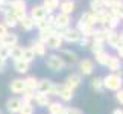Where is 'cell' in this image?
<instances>
[{"mask_svg": "<svg viewBox=\"0 0 123 114\" xmlns=\"http://www.w3.org/2000/svg\"><path fill=\"white\" fill-rule=\"evenodd\" d=\"M62 84H55L53 81L50 79H38V87H37V91L40 93H46L49 96H58L59 88Z\"/></svg>", "mask_w": 123, "mask_h": 114, "instance_id": "cell-1", "label": "cell"}, {"mask_svg": "<svg viewBox=\"0 0 123 114\" xmlns=\"http://www.w3.org/2000/svg\"><path fill=\"white\" fill-rule=\"evenodd\" d=\"M103 88L110 90V91H119L123 88V78L119 73H110L103 78Z\"/></svg>", "mask_w": 123, "mask_h": 114, "instance_id": "cell-2", "label": "cell"}, {"mask_svg": "<svg viewBox=\"0 0 123 114\" xmlns=\"http://www.w3.org/2000/svg\"><path fill=\"white\" fill-rule=\"evenodd\" d=\"M46 65L49 67V70H52V72H55V73L62 72L64 67H65L64 61L59 55H49L47 59H46Z\"/></svg>", "mask_w": 123, "mask_h": 114, "instance_id": "cell-3", "label": "cell"}, {"mask_svg": "<svg viewBox=\"0 0 123 114\" xmlns=\"http://www.w3.org/2000/svg\"><path fill=\"white\" fill-rule=\"evenodd\" d=\"M103 31H105V35H106V40L105 43H108V46L112 47V49H119L120 44H122V40H120V34L112 29H108V27H103Z\"/></svg>", "mask_w": 123, "mask_h": 114, "instance_id": "cell-4", "label": "cell"}, {"mask_svg": "<svg viewBox=\"0 0 123 114\" xmlns=\"http://www.w3.org/2000/svg\"><path fill=\"white\" fill-rule=\"evenodd\" d=\"M11 14H14L18 20L21 17L27 15V9H26V2L25 0H11Z\"/></svg>", "mask_w": 123, "mask_h": 114, "instance_id": "cell-5", "label": "cell"}, {"mask_svg": "<svg viewBox=\"0 0 123 114\" xmlns=\"http://www.w3.org/2000/svg\"><path fill=\"white\" fill-rule=\"evenodd\" d=\"M61 34V38L62 41H67V43H78L81 40V34L78 32V29H73V27H67L64 31H58Z\"/></svg>", "mask_w": 123, "mask_h": 114, "instance_id": "cell-6", "label": "cell"}, {"mask_svg": "<svg viewBox=\"0 0 123 114\" xmlns=\"http://www.w3.org/2000/svg\"><path fill=\"white\" fill-rule=\"evenodd\" d=\"M70 21H72V18L70 15H65V14H58V15H55V25H53V29L55 31H64L70 27Z\"/></svg>", "mask_w": 123, "mask_h": 114, "instance_id": "cell-7", "label": "cell"}, {"mask_svg": "<svg viewBox=\"0 0 123 114\" xmlns=\"http://www.w3.org/2000/svg\"><path fill=\"white\" fill-rule=\"evenodd\" d=\"M81 84H82V76L79 75V73H72V75H68L67 76V79H65V82L64 85L67 88H70L72 91H74L76 88L81 87Z\"/></svg>", "mask_w": 123, "mask_h": 114, "instance_id": "cell-8", "label": "cell"}, {"mask_svg": "<svg viewBox=\"0 0 123 114\" xmlns=\"http://www.w3.org/2000/svg\"><path fill=\"white\" fill-rule=\"evenodd\" d=\"M79 75H84V76H90V75H93V72H94V63L91 59H81L79 61Z\"/></svg>", "mask_w": 123, "mask_h": 114, "instance_id": "cell-9", "label": "cell"}, {"mask_svg": "<svg viewBox=\"0 0 123 114\" xmlns=\"http://www.w3.org/2000/svg\"><path fill=\"white\" fill-rule=\"evenodd\" d=\"M23 105V102H21V99L20 97H9L8 101H6V110L9 114H18V111H20V108Z\"/></svg>", "mask_w": 123, "mask_h": 114, "instance_id": "cell-10", "label": "cell"}, {"mask_svg": "<svg viewBox=\"0 0 123 114\" xmlns=\"http://www.w3.org/2000/svg\"><path fill=\"white\" fill-rule=\"evenodd\" d=\"M59 56L62 58L65 65H74L76 63H79V56H78L76 52H73V50H62Z\"/></svg>", "mask_w": 123, "mask_h": 114, "instance_id": "cell-11", "label": "cell"}, {"mask_svg": "<svg viewBox=\"0 0 123 114\" xmlns=\"http://www.w3.org/2000/svg\"><path fill=\"white\" fill-rule=\"evenodd\" d=\"M106 67H108V70H110L111 73L122 75V59L119 58V56H116V55H111L110 59H108Z\"/></svg>", "mask_w": 123, "mask_h": 114, "instance_id": "cell-12", "label": "cell"}, {"mask_svg": "<svg viewBox=\"0 0 123 114\" xmlns=\"http://www.w3.org/2000/svg\"><path fill=\"white\" fill-rule=\"evenodd\" d=\"M34 102L37 103V107H40V108H47V105H49L52 101H50V96H49V94L35 91V94H34Z\"/></svg>", "mask_w": 123, "mask_h": 114, "instance_id": "cell-13", "label": "cell"}, {"mask_svg": "<svg viewBox=\"0 0 123 114\" xmlns=\"http://www.w3.org/2000/svg\"><path fill=\"white\" fill-rule=\"evenodd\" d=\"M62 38H61V34L58 31H55L53 32V35H52L49 40H47V43H46V46L47 47H50V49H61L62 47Z\"/></svg>", "mask_w": 123, "mask_h": 114, "instance_id": "cell-14", "label": "cell"}, {"mask_svg": "<svg viewBox=\"0 0 123 114\" xmlns=\"http://www.w3.org/2000/svg\"><path fill=\"white\" fill-rule=\"evenodd\" d=\"M9 90H11L14 94H21L25 91V79H21V78L12 79L11 84H9Z\"/></svg>", "mask_w": 123, "mask_h": 114, "instance_id": "cell-15", "label": "cell"}, {"mask_svg": "<svg viewBox=\"0 0 123 114\" xmlns=\"http://www.w3.org/2000/svg\"><path fill=\"white\" fill-rule=\"evenodd\" d=\"M78 32L81 34V37H87V38H91L93 34H94V26L91 25H85V23H81L78 21Z\"/></svg>", "mask_w": 123, "mask_h": 114, "instance_id": "cell-16", "label": "cell"}, {"mask_svg": "<svg viewBox=\"0 0 123 114\" xmlns=\"http://www.w3.org/2000/svg\"><path fill=\"white\" fill-rule=\"evenodd\" d=\"M74 8H76V5H74L73 0H64V2H61V5H59V12L65 14V15H70V14H73Z\"/></svg>", "mask_w": 123, "mask_h": 114, "instance_id": "cell-17", "label": "cell"}, {"mask_svg": "<svg viewBox=\"0 0 123 114\" xmlns=\"http://www.w3.org/2000/svg\"><path fill=\"white\" fill-rule=\"evenodd\" d=\"M31 49L34 50V53H35V56H46V53H47V46L44 44V43H41V41H38V40L32 43Z\"/></svg>", "mask_w": 123, "mask_h": 114, "instance_id": "cell-18", "label": "cell"}, {"mask_svg": "<svg viewBox=\"0 0 123 114\" xmlns=\"http://www.w3.org/2000/svg\"><path fill=\"white\" fill-rule=\"evenodd\" d=\"M0 41H2V46L9 47V49H11V47H14V46L18 44V37L15 34H9V32H8V34L5 35Z\"/></svg>", "mask_w": 123, "mask_h": 114, "instance_id": "cell-19", "label": "cell"}, {"mask_svg": "<svg viewBox=\"0 0 123 114\" xmlns=\"http://www.w3.org/2000/svg\"><path fill=\"white\" fill-rule=\"evenodd\" d=\"M47 17V14H46V11H44V8L41 6H34L31 9V18L34 21H38V20H43V18H46Z\"/></svg>", "mask_w": 123, "mask_h": 114, "instance_id": "cell-20", "label": "cell"}, {"mask_svg": "<svg viewBox=\"0 0 123 114\" xmlns=\"http://www.w3.org/2000/svg\"><path fill=\"white\" fill-rule=\"evenodd\" d=\"M14 69H15L17 73L26 75L29 72V69H31V64L26 63V61H23V59H17V61H14Z\"/></svg>", "mask_w": 123, "mask_h": 114, "instance_id": "cell-21", "label": "cell"}, {"mask_svg": "<svg viewBox=\"0 0 123 114\" xmlns=\"http://www.w3.org/2000/svg\"><path fill=\"white\" fill-rule=\"evenodd\" d=\"M73 93H74V91H72L70 88H67V87L62 84V85H61V88H59L58 96H59V99H61L62 102H70V101L73 99Z\"/></svg>", "mask_w": 123, "mask_h": 114, "instance_id": "cell-22", "label": "cell"}, {"mask_svg": "<svg viewBox=\"0 0 123 114\" xmlns=\"http://www.w3.org/2000/svg\"><path fill=\"white\" fill-rule=\"evenodd\" d=\"M120 25V18H117L116 15H112V14L110 12L106 15V18H105V27H108V29H112V31H116V27Z\"/></svg>", "mask_w": 123, "mask_h": 114, "instance_id": "cell-23", "label": "cell"}, {"mask_svg": "<svg viewBox=\"0 0 123 114\" xmlns=\"http://www.w3.org/2000/svg\"><path fill=\"white\" fill-rule=\"evenodd\" d=\"M37 87H38V79L35 76H27L25 79V90L26 91H37Z\"/></svg>", "mask_w": 123, "mask_h": 114, "instance_id": "cell-24", "label": "cell"}, {"mask_svg": "<svg viewBox=\"0 0 123 114\" xmlns=\"http://www.w3.org/2000/svg\"><path fill=\"white\" fill-rule=\"evenodd\" d=\"M64 108H65V105L61 102H50L47 105V111H49V114H62Z\"/></svg>", "mask_w": 123, "mask_h": 114, "instance_id": "cell-25", "label": "cell"}, {"mask_svg": "<svg viewBox=\"0 0 123 114\" xmlns=\"http://www.w3.org/2000/svg\"><path fill=\"white\" fill-rule=\"evenodd\" d=\"M18 25H20L25 31H32L35 27V21L31 18V15H25L18 20Z\"/></svg>", "mask_w": 123, "mask_h": 114, "instance_id": "cell-26", "label": "cell"}, {"mask_svg": "<svg viewBox=\"0 0 123 114\" xmlns=\"http://www.w3.org/2000/svg\"><path fill=\"white\" fill-rule=\"evenodd\" d=\"M41 6L44 8L47 15H50V14H53V11L59 6V0H44V3H43Z\"/></svg>", "mask_w": 123, "mask_h": 114, "instance_id": "cell-27", "label": "cell"}, {"mask_svg": "<svg viewBox=\"0 0 123 114\" xmlns=\"http://www.w3.org/2000/svg\"><path fill=\"white\" fill-rule=\"evenodd\" d=\"M91 88L94 90V91L97 93H102L103 90V78H100V76H96V78L91 79Z\"/></svg>", "mask_w": 123, "mask_h": 114, "instance_id": "cell-28", "label": "cell"}, {"mask_svg": "<svg viewBox=\"0 0 123 114\" xmlns=\"http://www.w3.org/2000/svg\"><path fill=\"white\" fill-rule=\"evenodd\" d=\"M6 27H15L18 25V18L14 15V14L11 12H8V14H5V23H3Z\"/></svg>", "mask_w": 123, "mask_h": 114, "instance_id": "cell-29", "label": "cell"}, {"mask_svg": "<svg viewBox=\"0 0 123 114\" xmlns=\"http://www.w3.org/2000/svg\"><path fill=\"white\" fill-rule=\"evenodd\" d=\"M21 59L23 61H26V63H32V61H35V53H34V50L31 49V47H25L23 49V53H21Z\"/></svg>", "mask_w": 123, "mask_h": 114, "instance_id": "cell-30", "label": "cell"}, {"mask_svg": "<svg viewBox=\"0 0 123 114\" xmlns=\"http://www.w3.org/2000/svg\"><path fill=\"white\" fill-rule=\"evenodd\" d=\"M53 32H55V29H52V27H49V29H43V31H40V34H38V41H41V43H47V40L53 35Z\"/></svg>", "mask_w": 123, "mask_h": 114, "instance_id": "cell-31", "label": "cell"}, {"mask_svg": "<svg viewBox=\"0 0 123 114\" xmlns=\"http://www.w3.org/2000/svg\"><path fill=\"white\" fill-rule=\"evenodd\" d=\"M91 38H93V43H103L105 44V40H106L105 31L103 29H94V34Z\"/></svg>", "mask_w": 123, "mask_h": 114, "instance_id": "cell-32", "label": "cell"}, {"mask_svg": "<svg viewBox=\"0 0 123 114\" xmlns=\"http://www.w3.org/2000/svg\"><path fill=\"white\" fill-rule=\"evenodd\" d=\"M21 53H23V47H20L17 44V46L11 47V50H9V58H12L14 61L21 59Z\"/></svg>", "mask_w": 123, "mask_h": 114, "instance_id": "cell-33", "label": "cell"}, {"mask_svg": "<svg viewBox=\"0 0 123 114\" xmlns=\"http://www.w3.org/2000/svg\"><path fill=\"white\" fill-rule=\"evenodd\" d=\"M96 56V63L97 64H100V65H106L108 64V59H110V53H108V52H100V53H97V55H94Z\"/></svg>", "mask_w": 123, "mask_h": 114, "instance_id": "cell-34", "label": "cell"}, {"mask_svg": "<svg viewBox=\"0 0 123 114\" xmlns=\"http://www.w3.org/2000/svg\"><path fill=\"white\" fill-rule=\"evenodd\" d=\"M90 9H91V12H99L102 9H105V6H103L102 0H91L90 2Z\"/></svg>", "mask_w": 123, "mask_h": 114, "instance_id": "cell-35", "label": "cell"}, {"mask_svg": "<svg viewBox=\"0 0 123 114\" xmlns=\"http://www.w3.org/2000/svg\"><path fill=\"white\" fill-rule=\"evenodd\" d=\"M18 114H35V108H34V103H23Z\"/></svg>", "mask_w": 123, "mask_h": 114, "instance_id": "cell-36", "label": "cell"}, {"mask_svg": "<svg viewBox=\"0 0 123 114\" xmlns=\"http://www.w3.org/2000/svg\"><path fill=\"white\" fill-rule=\"evenodd\" d=\"M34 91H26V90H25V91H23L21 93V102L23 103H34Z\"/></svg>", "mask_w": 123, "mask_h": 114, "instance_id": "cell-37", "label": "cell"}, {"mask_svg": "<svg viewBox=\"0 0 123 114\" xmlns=\"http://www.w3.org/2000/svg\"><path fill=\"white\" fill-rule=\"evenodd\" d=\"M103 50H105V44H103V43H91V52L94 55L100 53Z\"/></svg>", "mask_w": 123, "mask_h": 114, "instance_id": "cell-38", "label": "cell"}, {"mask_svg": "<svg viewBox=\"0 0 123 114\" xmlns=\"http://www.w3.org/2000/svg\"><path fill=\"white\" fill-rule=\"evenodd\" d=\"M35 26L38 27L40 31H43V29H49V27H50L46 18H43V20H38V21H35ZM52 29H53V27H52Z\"/></svg>", "mask_w": 123, "mask_h": 114, "instance_id": "cell-39", "label": "cell"}, {"mask_svg": "<svg viewBox=\"0 0 123 114\" xmlns=\"http://www.w3.org/2000/svg\"><path fill=\"white\" fill-rule=\"evenodd\" d=\"M64 114H84L79 108H73V107H65L64 108Z\"/></svg>", "mask_w": 123, "mask_h": 114, "instance_id": "cell-40", "label": "cell"}, {"mask_svg": "<svg viewBox=\"0 0 123 114\" xmlns=\"http://www.w3.org/2000/svg\"><path fill=\"white\" fill-rule=\"evenodd\" d=\"M78 43H79V46H81V47H88V46H91V40H90V38H87V37H81V40H79Z\"/></svg>", "mask_w": 123, "mask_h": 114, "instance_id": "cell-41", "label": "cell"}, {"mask_svg": "<svg viewBox=\"0 0 123 114\" xmlns=\"http://www.w3.org/2000/svg\"><path fill=\"white\" fill-rule=\"evenodd\" d=\"M9 50H11L9 47H5V46H2V49H0V55H2L5 59H8V58H9Z\"/></svg>", "mask_w": 123, "mask_h": 114, "instance_id": "cell-42", "label": "cell"}, {"mask_svg": "<svg viewBox=\"0 0 123 114\" xmlns=\"http://www.w3.org/2000/svg\"><path fill=\"white\" fill-rule=\"evenodd\" d=\"M116 101L120 103V105H123V88H120L119 91H116Z\"/></svg>", "mask_w": 123, "mask_h": 114, "instance_id": "cell-43", "label": "cell"}, {"mask_svg": "<svg viewBox=\"0 0 123 114\" xmlns=\"http://www.w3.org/2000/svg\"><path fill=\"white\" fill-rule=\"evenodd\" d=\"M6 34H8V27L5 26L3 23H0V40H2V38L6 35Z\"/></svg>", "mask_w": 123, "mask_h": 114, "instance_id": "cell-44", "label": "cell"}, {"mask_svg": "<svg viewBox=\"0 0 123 114\" xmlns=\"http://www.w3.org/2000/svg\"><path fill=\"white\" fill-rule=\"evenodd\" d=\"M5 67H6V59H5L2 55H0V72H3Z\"/></svg>", "mask_w": 123, "mask_h": 114, "instance_id": "cell-45", "label": "cell"}, {"mask_svg": "<svg viewBox=\"0 0 123 114\" xmlns=\"http://www.w3.org/2000/svg\"><path fill=\"white\" fill-rule=\"evenodd\" d=\"M117 52H119V55H117V56H119L120 59H123V43L120 44V47H119V49H117Z\"/></svg>", "mask_w": 123, "mask_h": 114, "instance_id": "cell-46", "label": "cell"}, {"mask_svg": "<svg viewBox=\"0 0 123 114\" xmlns=\"http://www.w3.org/2000/svg\"><path fill=\"white\" fill-rule=\"evenodd\" d=\"M112 114H123V108H116V110L112 111Z\"/></svg>", "mask_w": 123, "mask_h": 114, "instance_id": "cell-47", "label": "cell"}, {"mask_svg": "<svg viewBox=\"0 0 123 114\" xmlns=\"http://www.w3.org/2000/svg\"><path fill=\"white\" fill-rule=\"evenodd\" d=\"M6 2H8V0H0V6H2L3 3H6Z\"/></svg>", "mask_w": 123, "mask_h": 114, "instance_id": "cell-48", "label": "cell"}, {"mask_svg": "<svg viewBox=\"0 0 123 114\" xmlns=\"http://www.w3.org/2000/svg\"><path fill=\"white\" fill-rule=\"evenodd\" d=\"M120 40H122V43H123V31L120 32Z\"/></svg>", "mask_w": 123, "mask_h": 114, "instance_id": "cell-49", "label": "cell"}, {"mask_svg": "<svg viewBox=\"0 0 123 114\" xmlns=\"http://www.w3.org/2000/svg\"><path fill=\"white\" fill-rule=\"evenodd\" d=\"M0 49H2V41H0Z\"/></svg>", "mask_w": 123, "mask_h": 114, "instance_id": "cell-50", "label": "cell"}, {"mask_svg": "<svg viewBox=\"0 0 123 114\" xmlns=\"http://www.w3.org/2000/svg\"><path fill=\"white\" fill-rule=\"evenodd\" d=\"M0 114H2V111H0Z\"/></svg>", "mask_w": 123, "mask_h": 114, "instance_id": "cell-51", "label": "cell"}, {"mask_svg": "<svg viewBox=\"0 0 123 114\" xmlns=\"http://www.w3.org/2000/svg\"><path fill=\"white\" fill-rule=\"evenodd\" d=\"M62 114H64V113H62Z\"/></svg>", "mask_w": 123, "mask_h": 114, "instance_id": "cell-52", "label": "cell"}]
</instances>
